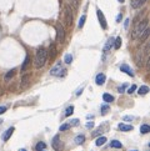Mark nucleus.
<instances>
[{
    "instance_id": "0eeeda50",
    "label": "nucleus",
    "mask_w": 150,
    "mask_h": 151,
    "mask_svg": "<svg viewBox=\"0 0 150 151\" xmlns=\"http://www.w3.org/2000/svg\"><path fill=\"white\" fill-rule=\"evenodd\" d=\"M96 14H98V19H99L101 28H103L104 30H106L108 29V24H106V20H105V16H104V14H103V11H101V10H98Z\"/></svg>"
},
{
    "instance_id": "ddd939ff",
    "label": "nucleus",
    "mask_w": 150,
    "mask_h": 151,
    "mask_svg": "<svg viewBox=\"0 0 150 151\" xmlns=\"http://www.w3.org/2000/svg\"><path fill=\"white\" fill-rule=\"evenodd\" d=\"M14 132V127H10V129H8L5 132H4V135H3V140L4 141H8L9 140V137L11 136V134Z\"/></svg>"
},
{
    "instance_id": "49530a36",
    "label": "nucleus",
    "mask_w": 150,
    "mask_h": 151,
    "mask_svg": "<svg viewBox=\"0 0 150 151\" xmlns=\"http://www.w3.org/2000/svg\"><path fill=\"white\" fill-rule=\"evenodd\" d=\"M131 151H136V150H131Z\"/></svg>"
},
{
    "instance_id": "2eb2a0df",
    "label": "nucleus",
    "mask_w": 150,
    "mask_h": 151,
    "mask_svg": "<svg viewBox=\"0 0 150 151\" xmlns=\"http://www.w3.org/2000/svg\"><path fill=\"white\" fill-rule=\"evenodd\" d=\"M149 33H150L149 28H145V30H144L143 33H141V35L139 36V37L141 39V41H145V40L148 39V36H149Z\"/></svg>"
},
{
    "instance_id": "f8f14e48",
    "label": "nucleus",
    "mask_w": 150,
    "mask_h": 151,
    "mask_svg": "<svg viewBox=\"0 0 150 151\" xmlns=\"http://www.w3.org/2000/svg\"><path fill=\"white\" fill-rule=\"evenodd\" d=\"M120 70L124 72H126L128 75H130V76H134V72H133V70L129 67L126 64H124V65H120Z\"/></svg>"
},
{
    "instance_id": "4468645a",
    "label": "nucleus",
    "mask_w": 150,
    "mask_h": 151,
    "mask_svg": "<svg viewBox=\"0 0 150 151\" xmlns=\"http://www.w3.org/2000/svg\"><path fill=\"white\" fill-rule=\"evenodd\" d=\"M103 100L105 101V102H109V104H110V102H113V101H114V96H113V95H110V94H104V95H103Z\"/></svg>"
},
{
    "instance_id": "c756f323",
    "label": "nucleus",
    "mask_w": 150,
    "mask_h": 151,
    "mask_svg": "<svg viewBox=\"0 0 150 151\" xmlns=\"http://www.w3.org/2000/svg\"><path fill=\"white\" fill-rule=\"evenodd\" d=\"M28 81H29V75H24V76L22 78V84L25 86V85L28 84Z\"/></svg>"
},
{
    "instance_id": "c03bdc74",
    "label": "nucleus",
    "mask_w": 150,
    "mask_h": 151,
    "mask_svg": "<svg viewBox=\"0 0 150 151\" xmlns=\"http://www.w3.org/2000/svg\"><path fill=\"white\" fill-rule=\"evenodd\" d=\"M20 151H26V150H25V149H22V150H20Z\"/></svg>"
},
{
    "instance_id": "a211bd4d",
    "label": "nucleus",
    "mask_w": 150,
    "mask_h": 151,
    "mask_svg": "<svg viewBox=\"0 0 150 151\" xmlns=\"http://www.w3.org/2000/svg\"><path fill=\"white\" fill-rule=\"evenodd\" d=\"M74 141H75V144H79V145L83 144V142L85 141V136H84V135H78V136L74 139Z\"/></svg>"
},
{
    "instance_id": "9b49d317",
    "label": "nucleus",
    "mask_w": 150,
    "mask_h": 151,
    "mask_svg": "<svg viewBox=\"0 0 150 151\" xmlns=\"http://www.w3.org/2000/svg\"><path fill=\"white\" fill-rule=\"evenodd\" d=\"M118 129L120 130V131H131L133 126L130 124H119L118 125Z\"/></svg>"
},
{
    "instance_id": "e433bc0d",
    "label": "nucleus",
    "mask_w": 150,
    "mask_h": 151,
    "mask_svg": "<svg viewBox=\"0 0 150 151\" xmlns=\"http://www.w3.org/2000/svg\"><path fill=\"white\" fill-rule=\"evenodd\" d=\"M86 129H93L94 127V122L93 121H90V122H86Z\"/></svg>"
},
{
    "instance_id": "c9c22d12",
    "label": "nucleus",
    "mask_w": 150,
    "mask_h": 151,
    "mask_svg": "<svg viewBox=\"0 0 150 151\" xmlns=\"http://www.w3.org/2000/svg\"><path fill=\"white\" fill-rule=\"evenodd\" d=\"M70 3H72L74 9H78V0H70Z\"/></svg>"
},
{
    "instance_id": "423d86ee",
    "label": "nucleus",
    "mask_w": 150,
    "mask_h": 151,
    "mask_svg": "<svg viewBox=\"0 0 150 151\" xmlns=\"http://www.w3.org/2000/svg\"><path fill=\"white\" fill-rule=\"evenodd\" d=\"M64 15H65V21H66V25H72V22H73V13H72V10H70V7L69 6H65Z\"/></svg>"
},
{
    "instance_id": "412c9836",
    "label": "nucleus",
    "mask_w": 150,
    "mask_h": 151,
    "mask_svg": "<svg viewBox=\"0 0 150 151\" xmlns=\"http://www.w3.org/2000/svg\"><path fill=\"white\" fill-rule=\"evenodd\" d=\"M120 46H122V37H120V36H118V37L114 40V48L115 49H119Z\"/></svg>"
},
{
    "instance_id": "6ab92c4d",
    "label": "nucleus",
    "mask_w": 150,
    "mask_h": 151,
    "mask_svg": "<svg viewBox=\"0 0 150 151\" xmlns=\"http://www.w3.org/2000/svg\"><path fill=\"white\" fill-rule=\"evenodd\" d=\"M110 146L111 147H115V149H122V142L120 141H118V140H113L111 142H110Z\"/></svg>"
},
{
    "instance_id": "c85d7f7f",
    "label": "nucleus",
    "mask_w": 150,
    "mask_h": 151,
    "mask_svg": "<svg viewBox=\"0 0 150 151\" xmlns=\"http://www.w3.org/2000/svg\"><path fill=\"white\" fill-rule=\"evenodd\" d=\"M68 129H70V125H69V122H65V124H63V125L60 126V131H66Z\"/></svg>"
},
{
    "instance_id": "f257e3e1",
    "label": "nucleus",
    "mask_w": 150,
    "mask_h": 151,
    "mask_svg": "<svg viewBox=\"0 0 150 151\" xmlns=\"http://www.w3.org/2000/svg\"><path fill=\"white\" fill-rule=\"evenodd\" d=\"M46 59H48V51L45 50V49H39V50L36 51L35 54V59H34V66H35L36 69H39V67H43L45 63H46Z\"/></svg>"
},
{
    "instance_id": "f03ea898",
    "label": "nucleus",
    "mask_w": 150,
    "mask_h": 151,
    "mask_svg": "<svg viewBox=\"0 0 150 151\" xmlns=\"http://www.w3.org/2000/svg\"><path fill=\"white\" fill-rule=\"evenodd\" d=\"M145 28H148V19H144L143 21L138 22L135 25V28L133 30V39L139 37V36L141 35V33L145 30Z\"/></svg>"
},
{
    "instance_id": "79ce46f5",
    "label": "nucleus",
    "mask_w": 150,
    "mask_h": 151,
    "mask_svg": "<svg viewBox=\"0 0 150 151\" xmlns=\"http://www.w3.org/2000/svg\"><path fill=\"white\" fill-rule=\"evenodd\" d=\"M81 91H83V89H80V90H78V91H76V95H78V96H79V95H80V93H81Z\"/></svg>"
},
{
    "instance_id": "aec40b11",
    "label": "nucleus",
    "mask_w": 150,
    "mask_h": 151,
    "mask_svg": "<svg viewBox=\"0 0 150 151\" xmlns=\"http://www.w3.org/2000/svg\"><path fill=\"white\" fill-rule=\"evenodd\" d=\"M105 142H106V137L105 136H100L99 139L96 140V142H95V144H96V146H101V145H104Z\"/></svg>"
},
{
    "instance_id": "37998d69",
    "label": "nucleus",
    "mask_w": 150,
    "mask_h": 151,
    "mask_svg": "<svg viewBox=\"0 0 150 151\" xmlns=\"http://www.w3.org/2000/svg\"><path fill=\"white\" fill-rule=\"evenodd\" d=\"M118 1H119V3H124L125 0H118Z\"/></svg>"
},
{
    "instance_id": "f3484780",
    "label": "nucleus",
    "mask_w": 150,
    "mask_h": 151,
    "mask_svg": "<svg viewBox=\"0 0 150 151\" xmlns=\"http://www.w3.org/2000/svg\"><path fill=\"white\" fill-rule=\"evenodd\" d=\"M149 131H150V126L148 124H144V125L140 126V132H141V134H148Z\"/></svg>"
},
{
    "instance_id": "f704fd0d",
    "label": "nucleus",
    "mask_w": 150,
    "mask_h": 151,
    "mask_svg": "<svg viewBox=\"0 0 150 151\" xmlns=\"http://www.w3.org/2000/svg\"><path fill=\"white\" fill-rule=\"evenodd\" d=\"M125 87H126V84H123L122 86H119L118 87V91H119V93L122 94V93H124V90H125Z\"/></svg>"
},
{
    "instance_id": "cd10ccee",
    "label": "nucleus",
    "mask_w": 150,
    "mask_h": 151,
    "mask_svg": "<svg viewBox=\"0 0 150 151\" xmlns=\"http://www.w3.org/2000/svg\"><path fill=\"white\" fill-rule=\"evenodd\" d=\"M73 112H74V108H73V106H69V108H68L66 110H65V116L68 117V116H70V115H72Z\"/></svg>"
},
{
    "instance_id": "7c9ffc66",
    "label": "nucleus",
    "mask_w": 150,
    "mask_h": 151,
    "mask_svg": "<svg viewBox=\"0 0 150 151\" xmlns=\"http://www.w3.org/2000/svg\"><path fill=\"white\" fill-rule=\"evenodd\" d=\"M78 124H79V120H78V119H74V120H70V121H69V125H70V127H72V126H76Z\"/></svg>"
},
{
    "instance_id": "5701e85b",
    "label": "nucleus",
    "mask_w": 150,
    "mask_h": 151,
    "mask_svg": "<svg viewBox=\"0 0 150 151\" xmlns=\"http://www.w3.org/2000/svg\"><path fill=\"white\" fill-rule=\"evenodd\" d=\"M29 63H30V56H29V55H26V58H25V60H24V63H23L22 70H25V69H26V66H28V65H29Z\"/></svg>"
},
{
    "instance_id": "9d476101",
    "label": "nucleus",
    "mask_w": 150,
    "mask_h": 151,
    "mask_svg": "<svg viewBox=\"0 0 150 151\" xmlns=\"http://www.w3.org/2000/svg\"><path fill=\"white\" fill-rule=\"evenodd\" d=\"M146 1L148 0H131V6L134 7V9H138V7L143 6Z\"/></svg>"
},
{
    "instance_id": "2f4dec72",
    "label": "nucleus",
    "mask_w": 150,
    "mask_h": 151,
    "mask_svg": "<svg viewBox=\"0 0 150 151\" xmlns=\"http://www.w3.org/2000/svg\"><path fill=\"white\" fill-rule=\"evenodd\" d=\"M55 55H56V51H55V46H54V44L51 45V56L50 58H55Z\"/></svg>"
},
{
    "instance_id": "ea45409f",
    "label": "nucleus",
    "mask_w": 150,
    "mask_h": 151,
    "mask_svg": "<svg viewBox=\"0 0 150 151\" xmlns=\"http://www.w3.org/2000/svg\"><path fill=\"white\" fill-rule=\"evenodd\" d=\"M122 18H123V16H122V14H119V15H118V16H116V21L119 22V21H120V20H122Z\"/></svg>"
},
{
    "instance_id": "58836bf2",
    "label": "nucleus",
    "mask_w": 150,
    "mask_h": 151,
    "mask_svg": "<svg viewBox=\"0 0 150 151\" xmlns=\"http://www.w3.org/2000/svg\"><path fill=\"white\" fill-rule=\"evenodd\" d=\"M6 110H8L6 106H0V114H4Z\"/></svg>"
},
{
    "instance_id": "6e6552de",
    "label": "nucleus",
    "mask_w": 150,
    "mask_h": 151,
    "mask_svg": "<svg viewBox=\"0 0 150 151\" xmlns=\"http://www.w3.org/2000/svg\"><path fill=\"white\" fill-rule=\"evenodd\" d=\"M105 80H106L105 74L100 72V74H98V75H96V78H95V82H96L98 85H103V84L105 82Z\"/></svg>"
},
{
    "instance_id": "a18cd8bd",
    "label": "nucleus",
    "mask_w": 150,
    "mask_h": 151,
    "mask_svg": "<svg viewBox=\"0 0 150 151\" xmlns=\"http://www.w3.org/2000/svg\"><path fill=\"white\" fill-rule=\"evenodd\" d=\"M40 151H45V150H40Z\"/></svg>"
},
{
    "instance_id": "20e7f679",
    "label": "nucleus",
    "mask_w": 150,
    "mask_h": 151,
    "mask_svg": "<svg viewBox=\"0 0 150 151\" xmlns=\"http://www.w3.org/2000/svg\"><path fill=\"white\" fill-rule=\"evenodd\" d=\"M65 72H66V70H65L64 67L61 66V64H60V63H59L55 67H53V69L50 70V74H51V75H54V76H60V75H64Z\"/></svg>"
},
{
    "instance_id": "393cba45",
    "label": "nucleus",
    "mask_w": 150,
    "mask_h": 151,
    "mask_svg": "<svg viewBox=\"0 0 150 151\" xmlns=\"http://www.w3.org/2000/svg\"><path fill=\"white\" fill-rule=\"evenodd\" d=\"M15 71H16V70H15V69H13V70H10V71H8L6 72V75H5V80H9L10 79V78H13V76H14V74H15Z\"/></svg>"
},
{
    "instance_id": "7ed1b4c3",
    "label": "nucleus",
    "mask_w": 150,
    "mask_h": 151,
    "mask_svg": "<svg viewBox=\"0 0 150 151\" xmlns=\"http://www.w3.org/2000/svg\"><path fill=\"white\" fill-rule=\"evenodd\" d=\"M56 40L58 43H63L65 39V31H64V28H63V25L59 22V24H56Z\"/></svg>"
},
{
    "instance_id": "bb28decb",
    "label": "nucleus",
    "mask_w": 150,
    "mask_h": 151,
    "mask_svg": "<svg viewBox=\"0 0 150 151\" xmlns=\"http://www.w3.org/2000/svg\"><path fill=\"white\" fill-rule=\"evenodd\" d=\"M45 147H46V145L44 144V142H38V145H36V150L40 151V150H45Z\"/></svg>"
},
{
    "instance_id": "72a5a7b5",
    "label": "nucleus",
    "mask_w": 150,
    "mask_h": 151,
    "mask_svg": "<svg viewBox=\"0 0 150 151\" xmlns=\"http://www.w3.org/2000/svg\"><path fill=\"white\" fill-rule=\"evenodd\" d=\"M135 90H136V86H135V85H131V86L128 89V94H133Z\"/></svg>"
},
{
    "instance_id": "b1692460",
    "label": "nucleus",
    "mask_w": 150,
    "mask_h": 151,
    "mask_svg": "<svg viewBox=\"0 0 150 151\" xmlns=\"http://www.w3.org/2000/svg\"><path fill=\"white\" fill-rule=\"evenodd\" d=\"M109 110H110V105H108V104L103 105V106H101V114H103V115H105Z\"/></svg>"
},
{
    "instance_id": "4be33fe9",
    "label": "nucleus",
    "mask_w": 150,
    "mask_h": 151,
    "mask_svg": "<svg viewBox=\"0 0 150 151\" xmlns=\"http://www.w3.org/2000/svg\"><path fill=\"white\" fill-rule=\"evenodd\" d=\"M85 20H86V15H81V18H80V20H79V29H81L83 26H84V24H85Z\"/></svg>"
},
{
    "instance_id": "473e14b6",
    "label": "nucleus",
    "mask_w": 150,
    "mask_h": 151,
    "mask_svg": "<svg viewBox=\"0 0 150 151\" xmlns=\"http://www.w3.org/2000/svg\"><path fill=\"white\" fill-rule=\"evenodd\" d=\"M101 132H103V130L101 129H98V130H95V131H94L93 132V137H96V136H99L100 134H101Z\"/></svg>"
},
{
    "instance_id": "a878e982",
    "label": "nucleus",
    "mask_w": 150,
    "mask_h": 151,
    "mask_svg": "<svg viewBox=\"0 0 150 151\" xmlns=\"http://www.w3.org/2000/svg\"><path fill=\"white\" fill-rule=\"evenodd\" d=\"M64 61H65V64H70V63L73 61L72 54H66V55H65V58H64Z\"/></svg>"
},
{
    "instance_id": "dca6fc26",
    "label": "nucleus",
    "mask_w": 150,
    "mask_h": 151,
    "mask_svg": "<svg viewBox=\"0 0 150 151\" xmlns=\"http://www.w3.org/2000/svg\"><path fill=\"white\" fill-rule=\"evenodd\" d=\"M148 93H149V87L145 86V85H144V86H140L138 89V94H139V95H145V94H148Z\"/></svg>"
},
{
    "instance_id": "4c0bfd02",
    "label": "nucleus",
    "mask_w": 150,
    "mask_h": 151,
    "mask_svg": "<svg viewBox=\"0 0 150 151\" xmlns=\"http://www.w3.org/2000/svg\"><path fill=\"white\" fill-rule=\"evenodd\" d=\"M124 120H125V121H133L134 117H133V116H124Z\"/></svg>"
},
{
    "instance_id": "1a4fd4ad",
    "label": "nucleus",
    "mask_w": 150,
    "mask_h": 151,
    "mask_svg": "<svg viewBox=\"0 0 150 151\" xmlns=\"http://www.w3.org/2000/svg\"><path fill=\"white\" fill-rule=\"evenodd\" d=\"M113 46H114V39H113V37H110V39L106 41V44H105V48H104V55H106V52L110 50Z\"/></svg>"
},
{
    "instance_id": "39448f33",
    "label": "nucleus",
    "mask_w": 150,
    "mask_h": 151,
    "mask_svg": "<svg viewBox=\"0 0 150 151\" xmlns=\"http://www.w3.org/2000/svg\"><path fill=\"white\" fill-rule=\"evenodd\" d=\"M51 146H53V149H54L55 151H61V150H63V145H61V141H60V137H59V135L54 136V139H53V142H51Z\"/></svg>"
},
{
    "instance_id": "a19ab883",
    "label": "nucleus",
    "mask_w": 150,
    "mask_h": 151,
    "mask_svg": "<svg viewBox=\"0 0 150 151\" xmlns=\"http://www.w3.org/2000/svg\"><path fill=\"white\" fill-rule=\"evenodd\" d=\"M128 25H129V19H126L125 20V28H128Z\"/></svg>"
}]
</instances>
